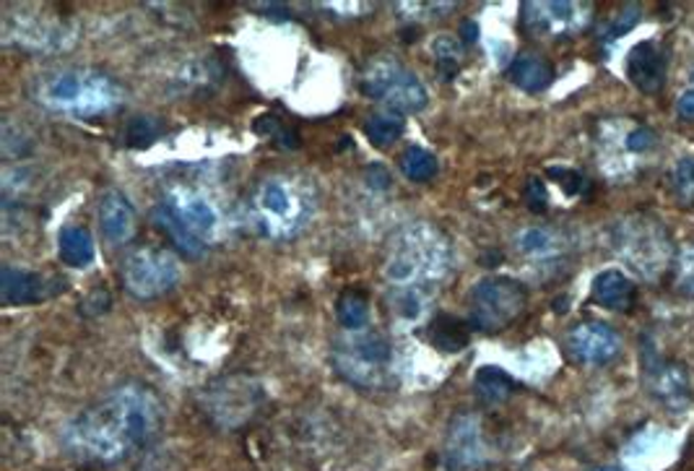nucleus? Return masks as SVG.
<instances>
[{"label": "nucleus", "mask_w": 694, "mask_h": 471, "mask_svg": "<svg viewBox=\"0 0 694 471\" xmlns=\"http://www.w3.org/2000/svg\"><path fill=\"white\" fill-rule=\"evenodd\" d=\"M331 360L344 381L357 389L372 391L388 381L393 349L380 334L351 332L336 341Z\"/></svg>", "instance_id": "7"}, {"label": "nucleus", "mask_w": 694, "mask_h": 471, "mask_svg": "<svg viewBox=\"0 0 694 471\" xmlns=\"http://www.w3.org/2000/svg\"><path fill=\"white\" fill-rule=\"evenodd\" d=\"M593 471H622V469H593Z\"/></svg>", "instance_id": "42"}, {"label": "nucleus", "mask_w": 694, "mask_h": 471, "mask_svg": "<svg viewBox=\"0 0 694 471\" xmlns=\"http://www.w3.org/2000/svg\"><path fill=\"white\" fill-rule=\"evenodd\" d=\"M427 336L432 341V347L445 351V355H458L469 347L471 341V326L469 323L458 321L456 315L448 313H437L435 318L429 321Z\"/></svg>", "instance_id": "22"}, {"label": "nucleus", "mask_w": 694, "mask_h": 471, "mask_svg": "<svg viewBox=\"0 0 694 471\" xmlns=\"http://www.w3.org/2000/svg\"><path fill=\"white\" fill-rule=\"evenodd\" d=\"M53 290V281L32 271H21L5 266L0 273V292H3L5 305H30V302H40L47 298V292Z\"/></svg>", "instance_id": "19"}, {"label": "nucleus", "mask_w": 694, "mask_h": 471, "mask_svg": "<svg viewBox=\"0 0 694 471\" xmlns=\"http://www.w3.org/2000/svg\"><path fill=\"white\" fill-rule=\"evenodd\" d=\"M154 222H157V227L165 232V235L169 237V243L175 245V250H180L182 256L201 258L205 253V243L198 240L193 232H190L186 224L177 220V216L165 206V203H159V206L154 209Z\"/></svg>", "instance_id": "24"}, {"label": "nucleus", "mask_w": 694, "mask_h": 471, "mask_svg": "<svg viewBox=\"0 0 694 471\" xmlns=\"http://www.w3.org/2000/svg\"><path fill=\"white\" fill-rule=\"evenodd\" d=\"M614 248L619 258L646 281H658L669 271L674 248L663 222L653 214H633L614 229Z\"/></svg>", "instance_id": "5"}, {"label": "nucleus", "mask_w": 694, "mask_h": 471, "mask_svg": "<svg viewBox=\"0 0 694 471\" xmlns=\"http://www.w3.org/2000/svg\"><path fill=\"white\" fill-rule=\"evenodd\" d=\"M671 188H674L676 201L682 206H694V159H679L674 172H671Z\"/></svg>", "instance_id": "31"}, {"label": "nucleus", "mask_w": 694, "mask_h": 471, "mask_svg": "<svg viewBox=\"0 0 694 471\" xmlns=\"http://www.w3.org/2000/svg\"><path fill=\"white\" fill-rule=\"evenodd\" d=\"M528 292L520 281L507 277H486L473 284L469 294V326L494 334L518 321L526 311Z\"/></svg>", "instance_id": "8"}, {"label": "nucleus", "mask_w": 694, "mask_h": 471, "mask_svg": "<svg viewBox=\"0 0 694 471\" xmlns=\"http://www.w3.org/2000/svg\"><path fill=\"white\" fill-rule=\"evenodd\" d=\"M676 112L682 121H694V87L686 89L676 100Z\"/></svg>", "instance_id": "39"}, {"label": "nucleus", "mask_w": 694, "mask_h": 471, "mask_svg": "<svg viewBox=\"0 0 694 471\" xmlns=\"http://www.w3.org/2000/svg\"><path fill=\"white\" fill-rule=\"evenodd\" d=\"M627 79L642 94H658L665 83V58L653 40H642L627 55Z\"/></svg>", "instance_id": "16"}, {"label": "nucleus", "mask_w": 694, "mask_h": 471, "mask_svg": "<svg viewBox=\"0 0 694 471\" xmlns=\"http://www.w3.org/2000/svg\"><path fill=\"white\" fill-rule=\"evenodd\" d=\"M336 315L346 332H365L370 323V300L362 292L346 290L336 302Z\"/></svg>", "instance_id": "27"}, {"label": "nucleus", "mask_w": 694, "mask_h": 471, "mask_svg": "<svg viewBox=\"0 0 694 471\" xmlns=\"http://www.w3.org/2000/svg\"><path fill=\"white\" fill-rule=\"evenodd\" d=\"M637 19H640V9H637V5H625V9H619L616 19L608 21L606 37L614 40V37H622V34H627L637 24Z\"/></svg>", "instance_id": "35"}, {"label": "nucleus", "mask_w": 694, "mask_h": 471, "mask_svg": "<svg viewBox=\"0 0 694 471\" xmlns=\"http://www.w3.org/2000/svg\"><path fill=\"white\" fill-rule=\"evenodd\" d=\"M362 91L372 100L388 104L395 112H422L427 108L429 97L419 76L408 70L391 55L372 58L362 70Z\"/></svg>", "instance_id": "9"}, {"label": "nucleus", "mask_w": 694, "mask_h": 471, "mask_svg": "<svg viewBox=\"0 0 694 471\" xmlns=\"http://www.w3.org/2000/svg\"><path fill=\"white\" fill-rule=\"evenodd\" d=\"M159 136H161L159 123L154 121V117L141 115V117H133V121L127 123L125 144L131 146V149H146V146H152Z\"/></svg>", "instance_id": "32"}, {"label": "nucleus", "mask_w": 694, "mask_h": 471, "mask_svg": "<svg viewBox=\"0 0 694 471\" xmlns=\"http://www.w3.org/2000/svg\"><path fill=\"white\" fill-rule=\"evenodd\" d=\"M367 180H370V186L378 188V191H385V188L391 186V175L382 170V165H372L370 172H367Z\"/></svg>", "instance_id": "40"}, {"label": "nucleus", "mask_w": 694, "mask_h": 471, "mask_svg": "<svg viewBox=\"0 0 694 471\" xmlns=\"http://www.w3.org/2000/svg\"><path fill=\"white\" fill-rule=\"evenodd\" d=\"M642 383H646L648 396L671 412L684 410L692 402L690 372L684 365L658 355L648 336L642 339Z\"/></svg>", "instance_id": "11"}, {"label": "nucleus", "mask_w": 694, "mask_h": 471, "mask_svg": "<svg viewBox=\"0 0 694 471\" xmlns=\"http://www.w3.org/2000/svg\"><path fill=\"white\" fill-rule=\"evenodd\" d=\"M526 203L530 206V211H536V214H541V211H547V203H549V195H547V188H544V182L538 178H530L528 186H526Z\"/></svg>", "instance_id": "37"}, {"label": "nucleus", "mask_w": 694, "mask_h": 471, "mask_svg": "<svg viewBox=\"0 0 694 471\" xmlns=\"http://www.w3.org/2000/svg\"><path fill=\"white\" fill-rule=\"evenodd\" d=\"M463 40L452 37V34H440V37L432 40V55L440 63V68H450V74H456L463 63Z\"/></svg>", "instance_id": "30"}, {"label": "nucleus", "mask_w": 694, "mask_h": 471, "mask_svg": "<svg viewBox=\"0 0 694 471\" xmlns=\"http://www.w3.org/2000/svg\"><path fill=\"white\" fill-rule=\"evenodd\" d=\"M507 74L515 87L523 91H530V94L549 89L551 81H555V68L549 66V60H544L541 55H536V53L518 55V58L510 63Z\"/></svg>", "instance_id": "21"}, {"label": "nucleus", "mask_w": 694, "mask_h": 471, "mask_svg": "<svg viewBox=\"0 0 694 471\" xmlns=\"http://www.w3.org/2000/svg\"><path fill=\"white\" fill-rule=\"evenodd\" d=\"M452 253L435 224L414 222L395 232L385 256V279L395 287H419L448 277Z\"/></svg>", "instance_id": "3"}, {"label": "nucleus", "mask_w": 694, "mask_h": 471, "mask_svg": "<svg viewBox=\"0 0 694 471\" xmlns=\"http://www.w3.org/2000/svg\"><path fill=\"white\" fill-rule=\"evenodd\" d=\"M591 5L583 3H526L523 26L534 34H572L591 21Z\"/></svg>", "instance_id": "14"}, {"label": "nucleus", "mask_w": 694, "mask_h": 471, "mask_svg": "<svg viewBox=\"0 0 694 471\" xmlns=\"http://www.w3.org/2000/svg\"><path fill=\"white\" fill-rule=\"evenodd\" d=\"M473 389H477L481 402L502 404V402H507L510 393L515 391V381L507 375L505 370L486 365V368H481L477 372V378H473Z\"/></svg>", "instance_id": "26"}, {"label": "nucleus", "mask_w": 694, "mask_h": 471, "mask_svg": "<svg viewBox=\"0 0 694 471\" xmlns=\"http://www.w3.org/2000/svg\"><path fill=\"white\" fill-rule=\"evenodd\" d=\"M264 385L245 372L216 378L198 393V404H201L205 419L214 422L222 430H237L247 425L264 406Z\"/></svg>", "instance_id": "6"}, {"label": "nucleus", "mask_w": 694, "mask_h": 471, "mask_svg": "<svg viewBox=\"0 0 694 471\" xmlns=\"http://www.w3.org/2000/svg\"><path fill=\"white\" fill-rule=\"evenodd\" d=\"M674 287L679 294H684V298H694V245L679 253L674 269Z\"/></svg>", "instance_id": "33"}, {"label": "nucleus", "mask_w": 694, "mask_h": 471, "mask_svg": "<svg viewBox=\"0 0 694 471\" xmlns=\"http://www.w3.org/2000/svg\"><path fill=\"white\" fill-rule=\"evenodd\" d=\"M448 459L452 467L471 469L486 459L484 438H481V422L477 414H458L450 425L448 435Z\"/></svg>", "instance_id": "17"}, {"label": "nucleus", "mask_w": 694, "mask_h": 471, "mask_svg": "<svg viewBox=\"0 0 694 471\" xmlns=\"http://www.w3.org/2000/svg\"><path fill=\"white\" fill-rule=\"evenodd\" d=\"M460 40L466 42V45H471V42L479 40V26L473 24V21H466L463 26H460Z\"/></svg>", "instance_id": "41"}, {"label": "nucleus", "mask_w": 694, "mask_h": 471, "mask_svg": "<svg viewBox=\"0 0 694 471\" xmlns=\"http://www.w3.org/2000/svg\"><path fill=\"white\" fill-rule=\"evenodd\" d=\"M125 290L138 300H157L172 292L182 277V266L172 253L157 245H141L123 258L120 266Z\"/></svg>", "instance_id": "10"}, {"label": "nucleus", "mask_w": 694, "mask_h": 471, "mask_svg": "<svg viewBox=\"0 0 694 471\" xmlns=\"http://www.w3.org/2000/svg\"><path fill=\"white\" fill-rule=\"evenodd\" d=\"M165 206L193 232L198 240H214L219 232V209L209 195L188 186H172L165 193Z\"/></svg>", "instance_id": "12"}, {"label": "nucleus", "mask_w": 694, "mask_h": 471, "mask_svg": "<svg viewBox=\"0 0 694 471\" xmlns=\"http://www.w3.org/2000/svg\"><path fill=\"white\" fill-rule=\"evenodd\" d=\"M58 253H60V261L70 266V269H87L97 256L94 237H91V232L87 227L70 224V227L60 229Z\"/></svg>", "instance_id": "23"}, {"label": "nucleus", "mask_w": 694, "mask_h": 471, "mask_svg": "<svg viewBox=\"0 0 694 471\" xmlns=\"http://www.w3.org/2000/svg\"><path fill=\"white\" fill-rule=\"evenodd\" d=\"M653 144H656V136H653V131H648V128H635V131L627 136V149L633 152V154L646 152V149H650V146H653Z\"/></svg>", "instance_id": "38"}, {"label": "nucleus", "mask_w": 694, "mask_h": 471, "mask_svg": "<svg viewBox=\"0 0 694 471\" xmlns=\"http://www.w3.org/2000/svg\"><path fill=\"white\" fill-rule=\"evenodd\" d=\"M403 131H406V123H403L401 112H395V110L374 112V115H370L365 121L367 138H370V144L378 146V149H388V146H393L395 141L403 136Z\"/></svg>", "instance_id": "25"}, {"label": "nucleus", "mask_w": 694, "mask_h": 471, "mask_svg": "<svg viewBox=\"0 0 694 471\" xmlns=\"http://www.w3.org/2000/svg\"><path fill=\"white\" fill-rule=\"evenodd\" d=\"M99 224H102L104 237L115 245H125L133 240L138 227L136 209H133L131 199L125 193H120L112 188L99 199Z\"/></svg>", "instance_id": "18"}, {"label": "nucleus", "mask_w": 694, "mask_h": 471, "mask_svg": "<svg viewBox=\"0 0 694 471\" xmlns=\"http://www.w3.org/2000/svg\"><path fill=\"white\" fill-rule=\"evenodd\" d=\"M568 351L575 362L601 368L619 357L622 339L604 321H583L568 334Z\"/></svg>", "instance_id": "13"}, {"label": "nucleus", "mask_w": 694, "mask_h": 471, "mask_svg": "<svg viewBox=\"0 0 694 471\" xmlns=\"http://www.w3.org/2000/svg\"><path fill=\"white\" fill-rule=\"evenodd\" d=\"M515 245L528 258H551L559 253V235L549 227H528L518 232Z\"/></svg>", "instance_id": "29"}, {"label": "nucleus", "mask_w": 694, "mask_h": 471, "mask_svg": "<svg viewBox=\"0 0 694 471\" xmlns=\"http://www.w3.org/2000/svg\"><path fill=\"white\" fill-rule=\"evenodd\" d=\"M315 191L307 180L292 175H271L253 193L255 227L271 240H292L313 222Z\"/></svg>", "instance_id": "4"}, {"label": "nucleus", "mask_w": 694, "mask_h": 471, "mask_svg": "<svg viewBox=\"0 0 694 471\" xmlns=\"http://www.w3.org/2000/svg\"><path fill=\"white\" fill-rule=\"evenodd\" d=\"M549 178H555L559 186H562V191L568 193V195L583 193L585 186H587V180L583 178V175H580L578 170H568V167H562V170H559V167H551Z\"/></svg>", "instance_id": "36"}, {"label": "nucleus", "mask_w": 694, "mask_h": 471, "mask_svg": "<svg viewBox=\"0 0 694 471\" xmlns=\"http://www.w3.org/2000/svg\"><path fill=\"white\" fill-rule=\"evenodd\" d=\"M159 430L161 404L157 393L141 383H125L70 419L63 430V446L83 463L115 467L146 448Z\"/></svg>", "instance_id": "1"}, {"label": "nucleus", "mask_w": 694, "mask_h": 471, "mask_svg": "<svg viewBox=\"0 0 694 471\" xmlns=\"http://www.w3.org/2000/svg\"><path fill=\"white\" fill-rule=\"evenodd\" d=\"M593 302L606 311L614 313H629L635 305V284L633 279L625 277L622 271H601L596 279H593Z\"/></svg>", "instance_id": "20"}, {"label": "nucleus", "mask_w": 694, "mask_h": 471, "mask_svg": "<svg viewBox=\"0 0 694 471\" xmlns=\"http://www.w3.org/2000/svg\"><path fill=\"white\" fill-rule=\"evenodd\" d=\"M437 170H440L437 157L429 149H424V146H408V149L401 154V172L403 178L411 182L435 180Z\"/></svg>", "instance_id": "28"}, {"label": "nucleus", "mask_w": 694, "mask_h": 471, "mask_svg": "<svg viewBox=\"0 0 694 471\" xmlns=\"http://www.w3.org/2000/svg\"><path fill=\"white\" fill-rule=\"evenodd\" d=\"M255 131L264 133V136H268V138H273L276 144L284 146V149H296V146H300V138H296V133L292 128H287L284 123H279L271 115L260 117V121L255 123Z\"/></svg>", "instance_id": "34"}, {"label": "nucleus", "mask_w": 694, "mask_h": 471, "mask_svg": "<svg viewBox=\"0 0 694 471\" xmlns=\"http://www.w3.org/2000/svg\"><path fill=\"white\" fill-rule=\"evenodd\" d=\"M34 97L49 112L76 117L110 115L123 104V89L112 76L94 68H63L42 76Z\"/></svg>", "instance_id": "2"}, {"label": "nucleus", "mask_w": 694, "mask_h": 471, "mask_svg": "<svg viewBox=\"0 0 694 471\" xmlns=\"http://www.w3.org/2000/svg\"><path fill=\"white\" fill-rule=\"evenodd\" d=\"M3 37L9 45H24L34 51H60L66 47V24L49 16H26L21 13L19 19H5Z\"/></svg>", "instance_id": "15"}]
</instances>
